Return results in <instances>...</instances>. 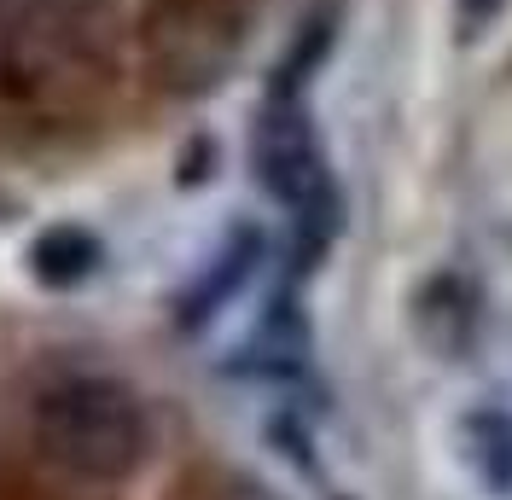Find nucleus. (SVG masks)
Returning a JSON list of instances; mask_svg holds the SVG:
<instances>
[{
  "mask_svg": "<svg viewBox=\"0 0 512 500\" xmlns=\"http://www.w3.org/2000/svg\"><path fill=\"white\" fill-rule=\"evenodd\" d=\"M35 442L70 477L117 483L146 460V407L117 378H64L35 402Z\"/></svg>",
  "mask_w": 512,
  "mask_h": 500,
  "instance_id": "nucleus-1",
  "label": "nucleus"
},
{
  "mask_svg": "<svg viewBox=\"0 0 512 500\" xmlns=\"http://www.w3.org/2000/svg\"><path fill=\"white\" fill-rule=\"evenodd\" d=\"M251 163L256 181L274 204H286L297 233H303V250H320L338 227V187H332V169H326V152H320L315 128L303 117V105L291 94H274L262 123L251 134Z\"/></svg>",
  "mask_w": 512,
  "mask_h": 500,
  "instance_id": "nucleus-2",
  "label": "nucleus"
},
{
  "mask_svg": "<svg viewBox=\"0 0 512 500\" xmlns=\"http://www.w3.org/2000/svg\"><path fill=\"white\" fill-rule=\"evenodd\" d=\"M30 262H35V274H41L47 285H76V280L94 274L99 245L82 233V227H47V233L35 239Z\"/></svg>",
  "mask_w": 512,
  "mask_h": 500,
  "instance_id": "nucleus-3",
  "label": "nucleus"
},
{
  "mask_svg": "<svg viewBox=\"0 0 512 500\" xmlns=\"http://www.w3.org/2000/svg\"><path fill=\"white\" fill-rule=\"evenodd\" d=\"M460 12H466V24H483L495 12V0H460Z\"/></svg>",
  "mask_w": 512,
  "mask_h": 500,
  "instance_id": "nucleus-4",
  "label": "nucleus"
}]
</instances>
